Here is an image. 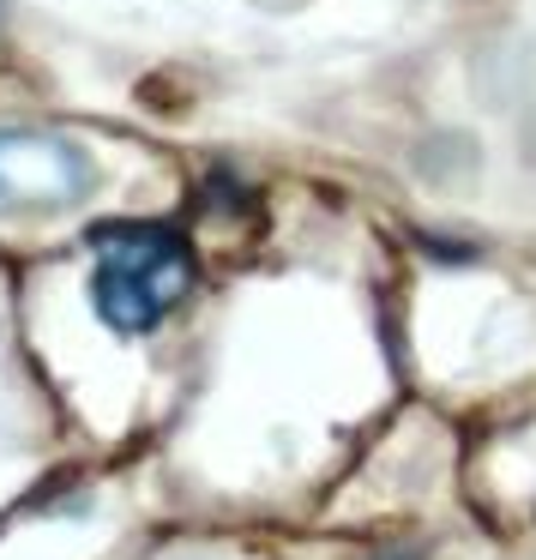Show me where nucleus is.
<instances>
[{"instance_id": "1", "label": "nucleus", "mask_w": 536, "mask_h": 560, "mask_svg": "<svg viewBox=\"0 0 536 560\" xmlns=\"http://www.w3.org/2000/svg\"><path fill=\"white\" fill-rule=\"evenodd\" d=\"M85 247L97 254L91 307L121 338L158 331L182 307V295L194 290V247L170 223H97Z\"/></svg>"}, {"instance_id": "2", "label": "nucleus", "mask_w": 536, "mask_h": 560, "mask_svg": "<svg viewBox=\"0 0 536 560\" xmlns=\"http://www.w3.org/2000/svg\"><path fill=\"white\" fill-rule=\"evenodd\" d=\"M97 170L79 145L55 133H0V211H55L91 194Z\"/></svg>"}]
</instances>
